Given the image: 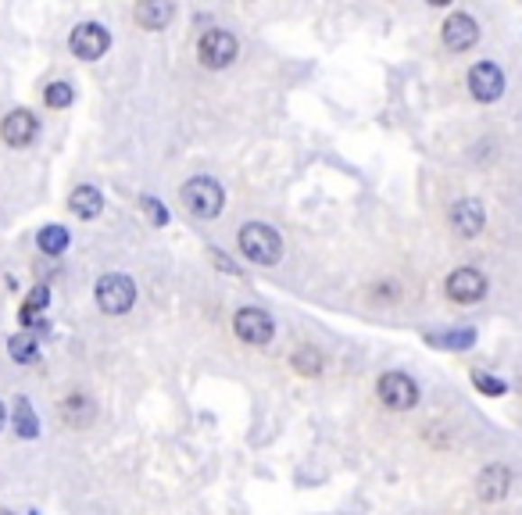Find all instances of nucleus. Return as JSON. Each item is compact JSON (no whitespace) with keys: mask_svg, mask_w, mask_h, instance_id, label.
<instances>
[{"mask_svg":"<svg viewBox=\"0 0 522 515\" xmlns=\"http://www.w3.org/2000/svg\"><path fill=\"white\" fill-rule=\"evenodd\" d=\"M469 90H472V97L483 104L498 101L501 94H505V72L494 65V61H480V65H472V72H469Z\"/></svg>","mask_w":522,"mask_h":515,"instance_id":"9","label":"nucleus"},{"mask_svg":"<svg viewBox=\"0 0 522 515\" xmlns=\"http://www.w3.org/2000/svg\"><path fill=\"white\" fill-rule=\"evenodd\" d=\"M240 251L243 258H251L254 265H276L283 258V240L272 225L265 222H247L240 229Z\"/></svg>","mask_w":522,"mask_h":515,"instance_id":"1","label":"nucleus"},{"mask_svg":"<svg viewBox=\"0 0 522 515\" xmlns=\"http://www.w3.org/2000/svg\"><path fill=\"white\" fill-rule=\"evenodd\" d=\"M444 290H447V298L454 301V305H476V301H483V294H487V276L480 272V269H454L451 276H447V283H444Z\"/></svg>","mask_w":522,"mask_h":515,"instance_id":"6","label":"nucleus"},{"mask_svg":"<svg viewBox=\"0 0 522 515\" xmlns=\"http://www.w3.org/2000/svg\"><path fill=\"white\" fill-rule=\"evenodd\" d=\"M508 487H512V473L505 465H487L480 473V480H476V494L483 501H501L508 494Z\"/></svg>","mask_w":522,"mask_h":515,"instance_id":"13","label":"nucleus"},{"mask_svg":"<svg viewBox=\"0 0 522 515\" xmlns=\"http://www.w3.org/2000/svg\"><path fill=\"white\" fill-rule=\"evenodd\" d=\"M29 515H36V512H29Z\"/></svg>","mask_w":522,"mask_h":515,"instance_id":"28","label":"nucleus"},{"mask_svg":"<svg viewBox=\"0 0 522 515\" xmlns=\"http://www.w3.org/2000/svg\"><path fill=\"white\" fill-rule=\"evenodd\" d=\"M69 207H72V215H79V218H97L101 207H105V198H101L97 187H76L72 198H69Z\"/></svg>","mask_w":522,"mask_h":515,"instance_id":"15","label":"nucleus"},{"mask_svg":"<svg viewBox=\"0 0 522 515\" xmlns=\"http://www.w3.org/2000/svg\"><path fill=\"white\" fill-rule=\"evenodd\" d=\"M143 207H147V215H151L158 225H165V222H169V211L158 205V198H143Z\"/></svg>","mask_w":522,"mask_h":515,"instance_id":"25","label":"nucleus"},{"mask_svg":"<svg viewBox=\"0 0 522 515\" xmlns=\"http://www.w3.org/2000/svg\"><path fill=\"white\" fill-rule=\"evenodd\" d=\"M451 229L458 236H480L483 233V205L472 198H462L451 205Z\"/></svg>","mask_w":522,"mask_h":515,"instance_id":"12","label":"nucleus"},{"mask_svg":"<svg viewBox=\"0 0 522 515\" xmlns=\"http://www.w3.org/2000/svg\"><path fill=\"white\" fill-rule=\"evenodd\" d=\"M183 205L190 215H197V218H215L222 205H225V190H222V183L218 179H211V176H194L187 187H183Z\"/></svg>","mask_w":522,"mask_h":515,"instance_id":"2","label":"nucleus"},{"mask_svg":"<svg viewBox=\"0 0 522 515\" xmlns=\"http://www.w3.org/2000/svg\"><path fill=\"white\" fill-rule=\"evenodd\" d=\"M136 305V283L122 272H107L97 280V308L105 315H125Z\"/></svg>","mask_w":522,"mask_h":515,"instance_id":"3","label":"nucleus"},{"mask_svg":"<svg viewBox=\"0 0 522 515\" xmlns=\"http://www.w3.org/2000/svg\"><path fill=\"white\" fill-rule=\"evenodd\" d=\"M69 47H72L76 58H83V61H97V58H105L107 54L111 36H107V29L101 25V22H83V25L72 29Z\"/></svg>","mask_w":522,"mask_h":515,"instance_id":"5","label":"nucleus"},{"mask_svg":"<svg viewBox=\"0 0 522 515\" xmlns=\"http://www.w3.org/2000/svg\"><path fill=\"white\" fill-rule=\"evenodd\" d=\"M36 133H40V122H36V115L25 111V107L11 111V115L4 118V125H0V136H4L7 147H29V143L36 140Z\"/></svg>","mask_w":522,"mask_h":515,"instance_id":"10","label":"nucleus"},{"mask_svg":"<svg viewBox=\"0 0 522 515\" xmlns=\"http://www.w3.org/2000/svg\"><path fill=\"white\" fill-rule=\"evenodd\" d=\"M0 429H4V405H0Z\"/></svg>","mask_w":522,"mask_h":515,"instance_id":"26","label":"nucleus"},{"mask_svg":"<svg viewBox=\"0 0 522 515\" xmlns=\"http://www.w3.org/2000/svg\"><path fill=\"white\" fill-rule=\"evenodd\" d=\"M472 383H476V391H483V394H490V398H501V394L508 391L501 380H494V376H487V372H476Z\"/></svg>","mask_w":522,"mask_h":515,"instance_id":"24","label":"nucleus"},{"mask_svg":"<svg viewBox=\"0 0 522 515\" xmlns=\"http://www.w3.org/2000/svg\"><path fill=\"white\" fill-rule=\"evenodd\" d=\"M0 515H14V512H7V509H0Z\"/></svg>","mask_w":522,"mask_h":515,"instance_id":"27","label":"nucleus"},{"mask_svg":"<svg viewBox=\"0 0 522 515\" xmlns=\"http://www.w3.org/2000/svg\"><path fill=\"white\" fill-rule=\"evenodd\" d=\"M7 351H11V358L14 362H36V354H40V344H36V336L32 333H18V336H11V344H7Z\"/></svg>","mask_w":522,"mask_h":515,"instance_id":"18","label":"nucleus"},{"mask_svg":"<svg viewBox=\"0 0 522 515\" xmlns=\"http://www.w3.org/2000/svg\"><path fill=\"white\" fill-rule=\"evenodd\" d=\"M476 333L472 329H451V333H433L429 344L433 347H451V351H462V347H472Z\"/></svg>","mask_w":522,"mask_h":515,"instance_id":"19","label":"nucleus"},{"mask_svg":"<svg viewBox=\"0 0 522 515\" xmlns=\"http://www.w3.org/2000/svg\"><path fill=\"white\" fill-rule=\"evenodd\" d=\"M236 51H240L236 36L225 32V29H208V32L197 40V58H201V65H208V69H225V65H233Z\"/></svg>","mask_w":522,"mask_h":515,"instance_id":"4","label":"nucleus"},{"mask_svg":"<svg viewBox=\"0 0 522 515\" xmlns=\"http://www.w3.org/2000/svg\"><path fill=\"white\" fill-rule=\"evenodd\" d=\"M90 412H94V409H90V401H87V398H79V394H76V398H69V401H65V409H61V415H65L72 426H83V422L90 418Z\"/></svg>","mask_w":522,"mask_h":515,"instance_id":"22","label":"nucleus"},{"mask_svg":"<svg viewBox=\"0 0 522 515\" xmlns=\"http://www.w3.org/2000/svg\"><path fill=\"white\" fill-rule=\"evenodd\" d=\"M11 418H14V433H18V437L32 440V437L40 433V418L32 412L29 398H14V412H11Z\"/></svg>","mask_w":522,"mask_h":515,"instance_id":"16","label":"nucleus"},{"mask_svg":"<svg viewBox=\"0 0 522 515\" xmlns=\"http://www.w3.org/2000/svg\"><path fill=\"white\" fill-rule=\"evenodd\" d=\"M36 247H40L47 258L65 254V247H69V229H65V225H43L40 236H36Z\"/></svg>","mask_w":522,"mask_h":515,"instance_id":"17","label":"nucleus"},{"mask_svg":"<svg viewBox=\"0 0 522 515\" xmlns=\"http://www.w3.org/2000/svg\"><path fill=\"white\" fill-rule=\"evenodd\" d=\"M72 87L69 83H50L47 90H43V101H47V107H69L72 104Z\"/></svg>","mask_w":522,"mask_h":515,"instance_id":"23","label":"nucleus"},{"mask_svg":"<svg viewBox=\"0 0 522 515\" xmlns=\"http://www.w3.org/2000/svg\"><path fill=\"white\" fill-rule=\"evenodd\" d=\"M476 40H480V25H476V18H469V14H451L447 22H444V43H447V51H469V47H476Z\"/></svg>","mask_w":522,"mask_h":515,"instance_id":"11","label":"nucleus"},{"mask_svg":"<svg viewBox=\"0 0 522 515\" xmlns=\"http://www.w3.org/2000/svg\"><path fill=\"white\" fill-rule=\"evenodd\" d=\"M376 391H380V401L387 409H394V412H408V409L418 405V387L405 372H387Z\"/></svg>","mask_w":522,"mask_h":515,"instance_id":"7","label":"nucleus"},{"mask_svg":"<svg viewBox=\"0 0 522 515\" xmlns=\"http://www.w3.org/2000/svg\"><path fill=\"white\" fill-rule=\"evenodd\" d=\"M233 329H236V336H240L243 344H254V347H265V344L272 340V333H276L272 318L261 308H240L236 318H233Z\"/></svg>","mask_w":522,"mask_h":515,"instance_id":"8","label":"nucleus"},{"mask_svg":"<svg viewBox=\"0 0 522 515\" xmlns=\"http://www.w3.org/2000/svg\"><path fill=\"white\" fill-rule=\"evenodd\" d=\"M47 301H50V290H47V287H36V290L29 294V301L22 305V326H36V322H40V311L47 308Z\"/></svg>","mask_w":522,"mask_h":515,"instance_id":"20","label":"nucleus"},{"mask_svg":"<svg viewBox=\"0 0 522 515\" xmlns=\"http://www.w3.org/2000/svg\"><path fill=\"white\" fill-rule=\"evenodd\" d=\"M172 14H176V7L169 0H143V4H136V22L143 29H165L172 22Z\"/></svg>","mask_w":522,"mask_h":515,"instance_id":"14","label":"nucleus"},{"mask_svg":"<svg viewBox=\"0 0 522 515\" xmlns=\"http://www.w3.org/2000/svg\"><path fill=\"white\" fill-rule=\"evenodd\" d=\"M294 369L305 372V376H318V372H322V354H318L315 347H301V351L294 354Z\"/></svg>","mask_w":522,"mask_h":515,"instance_id":"21","label":"nucleus"}]
</instances>
